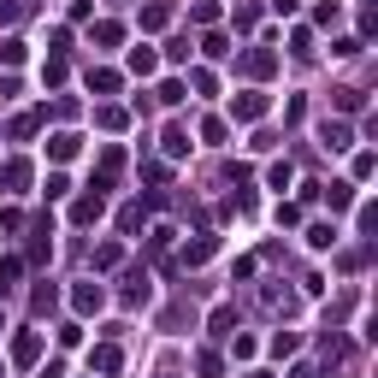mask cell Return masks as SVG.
<instances>
[{"instance_id":"cell-1","label":"cell","mask_w":378,"mask_h":378,"mask_svg":"<svg viewBox=\"0 0 378 378\" xmlns=\"http://www.w3.org/2000/svg\"><path fill=\"white\" fill-rule=\"evenodd\" d=\"M77 154V136H54V160H71Z\"/></svg>"},{"instance_id":"cell-2","label":"cell","mask_w":378,"mask_h":378,"mask_svg":"<svg viewBox=\"0 0 378 378\" xmlns=\"http://www.w3.org/2000/svg\"><path fill=\"white\" fill-rule=\"evenodd\" d=\"M12 278H18V260H6V266H0V290H12Z\"/></svg>"}]
</instances>
